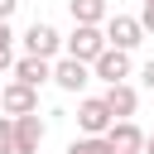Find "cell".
I'll use <instances>...</instances> for the list:
<instances>
[{
  "mask_svg": "<svg viewBox=\"0 0 154 154\" xmlns=\"http://www.w3.org/2000/svg\"><path fill=\"white\" fill-rule=\"evenodd\" d=\"M106 48H111V43H106V29H101V24H77V29L67 34V53L82 58V63H96Z\"/></svg>",
  "mask_w": 154,
  "mask_h": 154,
  "instance_id": "cell-1",
  "label": "cell"
},
{
  "mask_svg": "<svg viewBox=\"0 0 154 154\" xmlns=\"http://www.w3.org/2000/svg\"><path fill=\"white\" fill-rule=\"evenodd\" d=\"M77 125H82V135H106V130L116 125L111 101H106V96H87V101L77 106Z\"/></svg>",
  "mask_w": 154,
  "mask_h": 154,
  "instance_id": "cell-2",
  "label": "cell"
},
{
  "mask_svg": "<svg viewBox=\"0 0 154 154\" xmlns=\"http://www.w3.org/2000/svg\"><path fill=\"white\" fill-rule=\"evenodd\" d=\"M140 38H144V24L135 19V14H111L106 19V43L111 48H140Z\"/></svg>",
  "mask_w": 154,
  "mask_h": 154,
  "instance_id": "cell-3",
  "label": "cell"
},
{
  "mask_svg": "<svg viewBox=\"0 0 154 154\" xmlns=\"http://www.w3.org/2000/svg\"><path fill=\"white\" fill-rule=\"evenodd\" d=\"M0 111L5 116H29V111H38V87H29V82H10V87H0Z\"/></svg>",
  "mask_w": 154,
  "mask_h": 154,
  "instance_id": "cell-4",
  "label": "cell"
},
{
  "mask_svg": "<svg viewBox=\"0 0 154 154\" xmlns=\"http://www.w3.org/2000/svg\"><path fill=\"white\" fill-rule=\"evenodd\" d=\"M43 135H48V125H43V116H38V111L14 116V154H38Z\"/></svg>",
  "mask_w": 154,
  "mask_h": 154,
  "instance_id": "cell-5",
  "label": "cell"
},
{
  "mask_svg": "<svg viewBox=\"0 0 154 154\" xmlns=\"http://www.w3.org/2000/svg\"><path fill=\"white\" fill-rule=\"evenodd\" d=\"M58 48H63V38H58V29H53V24L34 19V24L24 29V53H38V58H53Z\"/></svg>",
  "mask_w": 154,
  "mask_h": 154,
  "instance_id": "cell-6",
  "label": "cell"
},
{
  "mask_svg": "<svg viewBox=\"0 0 154 154\" xmlns=\"http://www.w3.org/2000/svg\"><path fill=\"white\" fill-rule=\"evenodd\" d=\"M106 140H111L116 154H144V140H149V135H144L135 120H116V125L106 130Z\"/></svg>",
  "mask_w": 154,
  "mask_h": 154,
  "instance_id": "cell-7",
  "label": "cell"
},
{
  "mask_svg": "<svg viewBox=\"0 0 154 154\" xmlns=\"http://www.w3.org/2000/svg\"><path fill=\"white\" fill-rule=\"evenodd\" d=\"M91 72H96L106 87H111V82H125V77H130V53H125V48H106V53L91 63Z\"/></svg>",
  "mask_w": 154,
  "mask_h": 154,
  "instance_id": "cell-8",
  "label": "cell"
},
{
  "mask_svg": "<svg viewBox=\"0 0 154 154\" xmlns=\"http://www.w3.org/2000/svg\"><path fill=\"white\" fill-rule=\"evenodd\" d=\"M87 67H91V63H82V58H72V53H67V58H58V63H53V82H58L63 91H82V87L91 82V77H87Z\"/></svg>",
  "mask_w": 154,
  "mask_h": 154,
  "instance_id": "cell-9",
  "label": "cell"
},
{
  "mask_svg": "<svg viewBox=\"0 0 154 154\" xmlns=\"http://www.w3.org/2000/svg\"><path fill=\"white\" fill-rule=\"evenodd\" d=\"M14 77H19V82H29V87H43V82H53V58L24 53V58L14 63Z\"/></svg>",
  "mask_w": 154,
  "mask_h": 154,
  "instance_id": "cell-10",
  "label": "cell"
},
{
  "mask_svg": "<svg viewBox=\"0 0 154 154\" xmlns=\"http://www.w3.org/2000/svg\"><path fill=\"white\" fill-rule=\"evenodd\" d=\"M106 101H111L116 120H130V116H135V106H140V91H135L130 82H111V87H106Z\"/></svg>",
  "mask_w": 154,
  "mask_h": 154,
  "instance_id": "cell-11",
  "label": "cell"
},
{
  "mask_svg": "<svg viewBox=\"0 0 154 154\" xmlns=\"http://www.w3.org/2000/svg\"><path fill=\"white\" fill-rule=\"evenodd\" d=\"M67 10H72L77 24H101V19H111V14H106V0H67Z\"/></svg>",
  "mask_w": 154,
  "mask_h": 154,
  "instance_id": "cell-12",
  "label": "cell"
},
{
  "mask_svg": "<svg viewBox=\"0 0 154 154\" xmlns=\"http://www.w3.org/2000/svg\"><path fill=\"white\" fill-rule=\"evenodd\" d=\"M67 154H116V149H111V140H106V135H82V140H72V144H67Z\"/></svg>",
  "mask_w": 154,
  "mask_h": 154,
  "instance_id": "cell-13",
  "label": "cell"
},
{
  "mask_svg": "<svg viewBox=\"0 0 154 154\" xmlns=\"http://www.w3.org/2000/svg\"><path fill=\"white\" fill-rule=\"evenodd\" d=\"M14 67V34H10V19H0V72Z\"/></svg>",
  "mask_w": 154,
  "mask_h": 154,
  "instance_id": "cell-14",
  "label": "cell"
},
{
  "mask_svg": "<svg viewBox=\"0 0 154 154\" xmlns=\"http://www.w3.org/2000/svg\"><path fill=\"white\" fill-rule=\"evenodd\" d=\"M0 154H14V116H0Z\"/></svg>",
  "mask_w": 154,
  "mask_h": 154,
  "instance_id": "cell-15",
  "label": "cell"
},
{
  "mask_svg": "<svg viewBox=\"0 0 154 154\" xmlns=\"http://www.w3.org/2000/svg\"><path fill=\"white\" fill-rule=\"evenodd\" d=\"M140 24H144V34H154V0H149V5L140 10Z\"/></svg>",
  "mask_w": 154,
  "mask_h": 154,
  "instance_id": "cell-16",
  "label": "cell"
},
{
  "mask_svg": "<svg viewBox=\"0 0 154 154\" xmlns=\"http://www.w3.org/2000/svg\"><path fill=\"white\" fill-rule=\"evenodd\" d=\"M140 82H144V87H149V91H154V58H149V63H144V67H140Z\"/></svg>",
  "mask_w": 154,
  "mask_h": 154,
  "instance_id": "cell-17",
  "label": "cell"
},
{
  "mask_svg": "<svg viewBox=\"0 0 154 154\" xmlns=\"http://www.w3.org/2000/svg\"><path fill=\"white\" fill-rule=\"evenodd\" d=\"M14 10H19V0H0V19H10Z\"/></svg>",
  "mask_w": 154,
  "mask_h": 154,
  "instance_id": "cell-18",
  "label": "cell"
},
{
  "mask_svg": "<svg viewBox=\"0 0 154 154\" xmlns=\"http://www.w3.org/2000/svg\"><path fill=\"white\" fill-rule=\"evenodd\" d=\"M144 154H154V135H149V140H144Z\"/></svg>",
  "mask_w": 154,
  "mask_h": 154,
  "instance_id": "cell-19",
  "label": "cell"
},
{
  "mask_svg": "<svg viewBox=\"0 0 154 154\" xmlns=\"http://www.w3.org/2000/svg\"><path fill=\"white\" fill-rule=\"evenodd\" d=\"M140 5H149V0H140Z\"/></svg>",
  "mask_w": 154,
  "mask_h": 154,
  "instance_id": "cell-20",
  "label": "cell"
}]
</instances>
